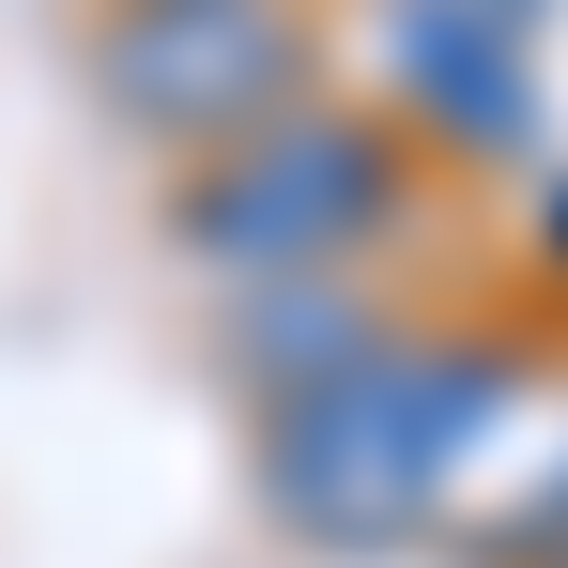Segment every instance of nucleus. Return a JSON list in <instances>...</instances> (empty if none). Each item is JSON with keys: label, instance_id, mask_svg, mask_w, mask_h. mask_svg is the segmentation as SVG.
<instances>
[{"label": "nucleus", "instance_id": "nucleus-4", "mask_svg": "<svg viewBox=\"0 0 568 568\" xmlns=\"http://www.w3.org/2000/svg\"><path fill=\"white\" fill-rule=\"evenodd\" d=\"M369 108L415 154L507 170V154H538V31L491 16V0H384V93Z\"/></svg>", "mask_w": 568, "mask_h": 568}, {"label": "nucleus", "instance_id": "nucleus-1", "mask_svg": "<svg viewBox=\"0 0 568 568\" xmlns=\"http://www.w3.org/2000/svg\"><path fill=\"white\" fill-rule=\"evenodd\" d=\"M538 323H384L354 369L262 399V523L307 554H415L430 538V491L462 462V430L491 415V384L523 369Z\"/></svg>", "mask_w": 568, "mask_h": 568}, {"label": "nucleus", "instance_id": "nucleus-8", "mask_svg": "<svg viewBox=\"0 0 568 568\" xmlns=\"http://www.w3.org/2000/svg\"><path fill=\"white\" fill-rule=\"evenodd\" d=\"M554 568H568V554H554Z\"/></svg>", "mask_w": 568, "mask_h": 568}, {"label": "nucleus", "instance_id": "nucleus-7", "mask_svg": "<svg viewBox=\"0 0 568 568\" xmlns=\"http://www.w3.org/2000/svg\"><path fill=\"white\" fill-rule=\"evenodd\" d=\"M538 262H554V292H568V170L538 185Z\"/></svg>", "mask_w": 568, "mask_h": 568}, {"label": "nucleus", "instance_id": "nucleus-5", "mask_svg": "<svg viewBox=\"0 0 568 568\" xmlns=\"http://www.w3.org/2000/svg\"><path fill=\"white\" fill-rule=\"evenodd\" d=\"M430 554H462V568H554L568 554V338H523V369L462 430V462L430 491Z\"/></svg>", "mask_w": 568, "mask_h": 568}, {"label": "nucleus", "instance_id": "nucleus-3", "mask_svg": "<svg viewBox=\"0 0 568 568\" xmlns=\"http://www.w3.org/2000/svg\"><path fill=\"white\" fill-rule=\"evenodd\" d=\"M307 93H323V16L307 0H108L93 16V108L170 170Z\"/></svg>", "mask_w": 568, "mask_h": 568}, {"label": "nucleus", "instance_id": "nucleus-2", "mask_svg": "<svg viewBox=\"0 0 568 568\" xmlns=\"http://www.w3.org/2000/svg\"><path fill=\"white\" fill-rule=\"evenodd\" d=\"M415 185H430V154L384 108L307 93V108H277V123H246V139H215V154L170 170V246H185L200 277H231V292L354 277L369 246L415 231Z\"/></svg>", "mask_w": 568, "mask_h": 568}, {"label": "nucleus", "instance_id": "nucleus-6", "mask_svg": "<svg viewBox=\"0 0 568 568\" xmlns=\"http://www.w3.org/2000/svg\"><path fill=\"white\" fill-rule=\"evenodd\" d=\"M384 323L399 307L369 277H262V292H231V384H246V415L292 399V384H323V369H354Z\"/></svg>", "mask_w": 568, "mask_h": 568}]
</instances>
